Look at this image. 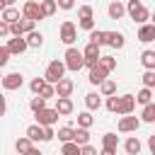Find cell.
Wrapping results in <instances>:
<instances>
[{"instance_id":"40","label":"cell","mask_w":155,"mask_h":155,"mask_svg":"<svg viewBox=\"0 0 155 155\" xmlns=\"http://www.w3.org/2000/svg\"><path fill=\"white\" fill-rule=\"evenodd\" d=\"M36 97H41V99H51V97H56V90H53V85H44V90H41Z\"/></svg>"},{"instance_id":"30","label":"cell","mask_w":155,"mask_h":155,"mask_svg":"<svg viewBox=\"0 0 155 155\" xmlns=\"http://www.w3.org/2000/svg\"><path fill=\"white\" fill-rule=\"evenodd\" d=\"M94 124V116L90 114V111H80L78 114V128H85V131H90V126Z\"/></svg>"},{"instance_id":"11","label":"cell","mask_w":155,"mask_h":155,"mask_svg":"<svg viewBox=\"0 0 155 155\" xmlns=\"http://www.w3.org/2000/svg\"><path fill=\"white\" fill-rule=\"evenodd\" d=\"M19 15H22L24 19H31V22H39V19H44V17H41V12H39V2H34V0L24 2Z\"/></svg>"},{"instance_id":"16","label":"cell","mask_w":155,"mask_h":155,"mask_svg":"<svg viewBox=\"0 0 155 155\" xmlns=\"http://www.w3.org/2000/svg\"><path fill=\"white\" fill-rule=\"evenodd\" d=\"M19 17H22V15H19V10H17V7H12V5H7V7L2 10V17H0V19H2L5 24H10V27H12V24H17V22H19Z\"/></svg>"},{"instance_id":"33","label":"cell","mask_w":155,"mask_h":155,"mask_svg":"<svg viewBox=\"0 0 155 155\" xmlns=\"http://www.w3.org/2000/svg\"><path fill=\"white\" fill-rule=\"evenodd\" d=\"M153 124L155 121V104H145L143 107V111H140V124Z\"/></svg>"},{"instance_id":"49","label":"cell","mask_w":155,"mask_h":155,"mask_svg":"<svg viewBox=\"0 0 155 155\" xmlns=\"http://www.w3.org/2000/svg\"><path fill=\"white\" fill-rule=\"evenodd\" d=\"M148 148H150V153L155 155V133H153V136L148 138Z\"/></svg>"},{"instance_id":"1","label":"cell","mask_w":155,"mask_h":155,"mask_svg":"<svg viewBox=\"0 0 155 155\" xmlns=\"http://www.w3.org/2000/svg\"><path fill=\"white\" fill-rule=\"evenodd\" d=\"M124 7H126V15H128L133 22H138V24H148V19H150V10H148L140 0H128Z\"/></svg>"},{"instance_id":"53","label":"cell","mask_w":155,"mask_h":155,"mask_svg":"<svg viewBox=\"0 0 155 155\" xmlns=\"http://www.w3.org/2000/svg\"><path fill=\"white\" fill-rule=\"evenodd\" d=\"M0 80H2V73H0Z\"/></svg>"},{"instance_id":"12","label":"cell","mask_w":155,"mask_h":155,"mask_svg":"<svg viewBox=\"0 0 155 155\" xmlns=\"http://www.w3.org/2000/svg\"><path fill=\"white\" fill-rule=\"evenodd\" d=\"M73 109H75V104H73L70 97H56V107H53V111H56L58 116H68V114H73Z\"/></svg>"},{"instance_id":"46","label":"cell","mask_w":155,"mask_h":155,"mask_svg":"<svg viewBox=\"0 0 155 155\" xmlns=\"http://www.w3.org/2000/svg\"><path fill=\"white\" fill-rule=\"evenodd\" d=\"M56 7H61V10H73V2H70V0H58Z\"/></svg>"},{"instance_id":"39","label":"cell","mask_w":155,"mask_h":155,"mask_svg":"<svg viewBox=\"0 0 155 155\" xmlns=\"http://www.w3.org/2000/svg\"><path fill=\"white\" fill-rule=\"evenodd\" d=\"M44 85H46V82H44V78H34V80L29 82V90H31L34 94H39V92L44 90Z\"/></svg>"},{"instance_id":"26","label":"cell","mask_w":155,"mask_h":155,"mask_svg":"<svg viewBox=\"0 0 155 155\" xmlns=\"http://www.w3.org/2000/svg\"><path fill=\"white\" fill-rule=\"evenodd\" d=\"M31 148H34V143H31L27 136H22V138H17V140H15V150H17V155H27Z\"/></svg>"},{"instance_id":"18","label":"cell","mask_w":155,"mask_h":155,"mask_svg":"<svg viewBox=\"0 0 155 155\" xmlns=\"http://www.w3.org/2000/svg\"><path fill=\"white\" fill-rule=\"evenodd\" d=\"M107 12H109V19H121V17L126 15V7H124V2H119V0H114V2H109V7H107Z\"/></svg>"},{"instance_id":"37","label":"cell","mask_w":155,"mask_h":155,"mask_svg":"<svg viewBox=\"0 0 155 155\" xmlns=\"http://www.w3.org/2000/svg\"><path fill=\"white\" fill-rule=\"evenodd\" d=\"M29 109H31L34 114H36V111H41V109H46V99H41V97H31Z\"/></svg>"},{"instance_id":"45","label":"cell","mask_w":155,"mask_h":155,"mask_svg":"<svg viewBox=\"0 0 155 155\" xmlns=\"http://www.w3.org/2000/svg\"><path fill=\"white\" fill-rule=\"evenodd\" d=\"M80 155H97V148L94 145H82L80 148Z\"/></svg>"},{"instance_id":"44","label":"cell","mask_w":155,"mask_h":155,"mask_svg":"<svg viewBox=\"0 0 155 155\" xmlns=\"http://www.w3.org/2000/svg\"><path fill=\"white\" fill-rule=\"evenodd\" d=\"M53 138H56L53 126H46V128H44V143H48V140H53Z\"/></svg>"},{"instance_id":"9","label":"cell","mask_w":155,"mask_h":155,"mask_svg":"<svg viewBox=\"0 0 155 155\" xmlns=\"http://www.w3.org/2000/svg\"><path fill=\"white\" fill-rule=\"evenodd\" d=\"M5 48H7L10 56H22L27 51V41H24V36H12V39H7Z\"/></svg>"},{"instance_id":"22","label":"cell","mask_w":155,"mask_h":155,"mask_svg":"<svg viewBox=\"0 0 155 155\" xmlns=\"http://www.w3.org/2000/svg\"><path fill=\"white\" fill-rule=\"evenodd\" d=\"M24 136H27L31 143H39V140H44V128H41V126H36V124H31V126H27Z\"/></svg>"},{"instance_id":"8","label":"cell","mask_w":155,"mask_h":155,"mask_svg":"<svg viewBox=\"0 0 155 155\" xmlns=\"http://www.w3.org/2000/svg\"><path fill=\"white\" fill-rule=\"evenodd\" d=\"M116 128H119V133H136L140 128V119L138 116H121Z\"/></svg>"},{"instance_id":"21","label":"cell","mask_w":155,"mask_h":155,"mask_svg":"<svg viewBox=\"0 0 155 155\" xmlns=\"http://www.w3.org/2000/svg\"><path fill=\"white\" fill-rule=\"evenodd\" d=\"M116 94V80L107 78L102 85H99V97H114Z\"/></svg>"},{"instance_id":"19","label":"cell","mask_w":155,"mask_h":155,"mask_svg":"<svg viewBox=\"0 0 155 155\" xmlns=\"http://www.w3.org/2000/svg\"><path fill=\"white\" fill-rule=\"evenodd\" d=\"M85 107H87V111L92 114V111H97L99 107H102V97L97 94V92H87L85 94Z\"/></svg>"},{"instance_id":"10","label":"cell","mask_w":155,"mask_h":155,"mask_svg":"<svg viewBox=\"0 0 155 155\" xmlns=\"http://www.w3.org/2000/svg\"><path fill=\"white\" fill-rule=\"evenodd\" d=\"M133 109H136L133 94H121V97H119V109H116V114H119V116H131Z\"/></svg>"},{"instance_id":"2","label":"cell","mask_w":155,"mask_h":155,"mask_svg":"<svg viewBox=\"0 0 155 155\" xmlns=\"http://www.w3.org/2000/svg\"><path fill=\"white\" fill-rule=\"evenodd\" d=\"M63 75H65V65H63V61H51V63L46 65L44 82H46V85H56V82L63 80Z\"/></svg>"},{"instance_id":"27","label":"cell","mask_w":155,"mask_h":155,"mask_svg":"<svg viewBox=\"0 0 155 155\" xmlns=\"http://www.w3.org/2000/svg\"><path fill=\"white\" fill-rule=\"evenodd\" d=\"M56 10H58V7H56V0H41V2H39V12H41V17H44V19H46V17H51Z\"/></svg>"},{"instance_id":"42","label":"cell","mask_w":155,"mask_h":155,"mask_svg":"<svg viewBox=\"0 0 155 155\" xmlns=\"http://www.w3.org/2000/svg\"><path fill=\"white\" fill-rule=\"evenodd\" d=\"M78 27H80V29H85V31H92V29H94V19H80V22H78Z\"/></svg>"},{"instance_id":"28","label":"cell","mask_w":155,"mask_h":155,"mask_svg":"<svg viewBox=\"0 0 155 155\" xmlns=\"http://www.w3.org/2000/svg\"><path fill=\"white\" fill-rule=\"evenodd\" d=\"M104 34H107L104 29H92V31H90V36H87V39H90L87 44H94V46H99V48H102V46H107Z\"/></svg>"},{"instance_id":"29","label":"cell","mask_w":155,"mask_h":155,"mask_svg":"<svg viewBox=\"0 0 155 155\" xmlns=\"http://www.w3.org/2000/svg\"><path fill=\"white\" fill-rule=\"evenodd\" d=\"M140 63L145 65V70H155V51L145 48V51L140 53Z\"/></svg>"},{"instance_id":"31","label":"cell","mask_w":155,"mask_h":155,"mask_svg":"<svg viewBox=\"0 0 155 155\" xmlns=\"http://www.w3.org/2000/svg\"><path fill=\"white\" fill-rule=\"evenodd\" d=\"M102 148L116 150V148H119V136H116V133H104V136H102Z\"/></svg>"},{"instance_id":"34","label":"cell","mask_w":155,"mask_h":155,"mask_svg":"<svg viewBox=\"0 0 155 155\" xmlns=\"http://www.w3.org/2000/svg\"><path fill=\"white\" fill-rule=\"evenodd\" d=\"M56 136H58L61 143H73V126H61Z\"/></svg>"},{"instance_id":"25","label":"cell","mask_w":155,"mask_h":155,"mask_svg":"<svg viewBox=\"0 0 155 155\" xmlns=\"http://www.w3.org/2000/svg\"><path fill=\"white\" fill-rule=\"evenodd\" d=\"M87 80H90L92 85H102V82L107 80V73H104L99 65H94V68H90V75H87Z\"/></svg>"},{"instance_id":"13","label":"cell","mask_w":155,"mask_h":155,"mask_svg":"<svg viewBox=\"0 0 155 155\" xmlns=\"http://www.w3.org/2000/svg\"><path fill=\"white\" fill-rule=\"evenodd\" d=\"M53 90H56V97H70L73 90H75V82H73L70 78H63L61 82L53 85Z\"/></svg>"},{"instance_id":"6","label":"cell","mask_w":155,"mask_h":155,"mask_svg":"<svg viewBox=\"0 0 155 155\" xmlns=\"http://www.w3.org/2000/svg\"><path fill=\"white\" fill-rule=\"evenodd\" d=\"M0 85H2V90L15 92V90H19V87L24 85V75H22V73H7V75H2Z\"/></svg>"},{"instance_id":"4","label":"cell","mask_w":155,"mask_h":155,"mask_svg":"<svg viewBox=\"0 0 155 155\" xmlns=\"http://www.w3.org/2000/svg\"><path fill=\"white\" fill-rule=\"evenodd\" d=\"M58 39H61V41L70 48V46L78 41V27H75L70 19H65V22L61 24V29H58Z\"/></svg>"},{"instance_id":"17","label":"cell","mask_w":155,"mask_h":155,"mask_svg":"<svg viewBox=\"0 0 155 155\" xmlns=\"http://www.w3.org/2000/svg\"><path fill=\"white\" fill-rule=\"evenodd\" d=\"M24 41H27V48H41V44H44V34L34 29V31L24 34Z\"/></svg>"},{"instance_id":"24","label":"cell","mask_w":155,"mask_h":155,"mask_svg":"<svg viewBox=\"0 0 155 155\" xmlns=\"http://www.w3.org/2000/svg\"><path fill=\"white\" fill-rule=\"evenodd\" d=\"M97 65H99V68H102V70L109 75L111 70H116V58H114V56H99Z\"/></svg>"},{"instance_id":"5","label":"cell","mask_w":155,"mask_h":155,"mask_svg":"<svg viewBox=\"0 0 155 155\" xmlns=\"http://www.w3.org/2000/svg\"><path fill=\"white\" fill-rule=\"evenodd\" d=\"M80 53H82V65H87V68H94L97 61H99V56H102L99 46H94V44H87Z\"/></svg>"},{"instance_id":"20","label":"cell","mask_w":155,"mask_h":155,"mask_svg":"<svg viewBox=\"0 0 155 155\" xmlns=\"http://www.w3.org/2000/svg\"><path fill=\"white\" fill-rule=\"evenodd\" d=\"M73 143H75L78 148L90 145V131H85V128H73Z\"/></svg>"},{"instance_id":"48","label":"cell","mask_w":155,"mask_h":155,"mask_svg":"<svg viewBox=\"0 0 155 155\" xmlns=\"http://www.w3.org/2000/svg\"><path fill=\"white\" fill-rule=\"evenodd\" d=\"M5 111H7V99H5V94L0 92V116H5Z\"/></svg>"},{"instance_id":"32","label":"cell","mask_w":155,"mask_h":155,"mask_svg":"<svg viewBox=\"0 0 155 155\" xmlns=\"http://www.w3.org/2000/svg\"><path fill=\"white\" fill-rule=\"evenodd\" d=\"M133 99H136V104H143V107L145 104H153V90H145L143 87L138 94H133Z\"/></svg>"},{"instance_id":"7","label":"cell","mask_w":155,"mask_h":155,"mask_svg":"<svg viewBox=\"0 0 155 155\" xmlns=\"http://www.w3.org/2000/svg\"><path fill=\"white\" fill-rule=\"evenodd\" d=\"M36 116V126H41V128H46V126H53L56 121H58V114L53 111V109H41V111H36L34 114Z\"/></svg>"},{"instance_id":"3","label":"cell","mask_w":155,"mask_h":155,"mask_svg":"<svg viewBox=\"0 0 155 155\" xmlns=\"http://www.w3.org/2000/svg\"><path fill=\"white\" fill-rule=\"evenodd\" d=\"M63 58H65V61H63L65 70H73V73H78L80 68H85V65H82V53H80V48H75V46L65 48V56H63Z\"/></svg>"},{"instance_id":"51","label":"cell","mask_w":155,"mask_h":155,"mask_svg":"<svg viewBox=\"0 0 155 155\" xmlns=\"http://www.w3.org/2000/svg\"><path fill=\"white\" fill-rule=\"evenodd\" d=\"M7 5H12V0H0V12H2Z\"/></svg>"},{"instance_id":"47","label":"cell","mask_w":155,"mask_h":155,"mask_svg":"<svg viewBox=\"0 0 155 155\" xmlns=\"http://www.w3.org/2000/svg\"><path fill=\"white\" fill-rule=\"evenodd\" d=\"M2 36H10V24H5L2 19H0V39Z\"/></svg>"},{"instance_id":"35","label":"cell","mask_w":155,"mask_h":155,"mask_svg":"<svg viewBox=\"0 0 155 155\" xmlns=\"http://www.w3.org/2000/svg\"><path fill=\"white\" fill-rule=\"evenodd\" d=\"M78 17L80 19H94V7L92 5H80L78 7Z\"/></svg>"},{"instance_id":"43","label":"cell","mask_w":155,"mask_h":155,"mask_svg":"<svg viewBox=\"0 0 155 155\" xmlns=\"http://www.w3.org/2000/svg\"><path fill=\"white\" fill-rule=\"evenodd\" d=\"M7 63H10V53H7L5 46H0V68H5Z\"/></svg>"},{"instance_id":"15","label":"cell","mask_w":155,"mask_h":155,"mask_svg":"<svg viewBox=\"0 0 155 155\" xmlns=\"http://www.w3.org/2000/svg\"><path fill=\"white\" fill-rule=\"evenodd\" d=\"M138 41H140V44L155 41V24H140V29H138Z\"/></svg>"},{"instance_id":"23","label":"cell","mask_w":155,"mask_h":155,"mask_svg":"<svg viewBox=\"0 0 155 155\" xmlns=\"http://www.w3.org/2000/svg\"><path fill=\"white\" fill-rule=\"evenodd\" d=\"M124 150H126L128 155H140V150H143V143H140L136 136H131V138L124 143Z\"/></svg>"},{"instance_id":"50","label":"cell","mask_w":155,"mask_h":155,"mask_svg":"<svg viewBox=\"0 0 155 155\" xmlns=\"http://www.w3.org/2000/svg\"><path fill=\"white\" fill-rule=\"evenodd\" d=\"M97 155H116V150H107V148H102Z\"/></svg>"},{"instance_id":"52","label":"cell","mask_w":155,"mask_h":155,"mask_svg":"<svg viewBox=\"0 0 155 155\" xmlns=\"http://www.w3.org/2000/svg\"><path fill=\"white\" fill-rule=\"evenodd\" d=\"M27 155H41V150H39V148H31V150H29Z\"/></svg>"},{"instance_id":"36","label":"cell","mask_w":155,"mask_h":155,"mask_svg":"<svg viewBox=\"0 0 155 155\" xmlns=\"http://www.w3.org/2000/svg\"><path fill=\"white\" fill-rule=\"evenodd\" d=\"M140 80H143V87H145V90H153V87H155V70H145Z\"/></svg>"},{"instance_id":"38","label":"cell","mask_w":155,"mask_h":155,"mask_svg":"<svg viewBox=\"0 0 155 155\" xmlns=\"http://www.w3.org/2000/svg\"><path fill=\"white\" fill-rule=\"evenodd\" d=\"M61 155H80V148H78L75 143H63Z\"/></svg>"},{"instance_id":"14","label":"cell","mask_w":155,"mask_h":155,"mask_svg":"<svg viewBox=\"0 0 155 155\" xmlns=\"http://www.w3.org/2000/svg\"><path fill=\"white\" fill-rule=\"evenodd\" d=\"M104 41H107V46H111V48H116V51L126 46V39H124L121 31H107V34H104Z\"/></svg>"},{"instance_id":"54","label":"cell","mask_w":155,"mask_h":155,"mask_svg":"<svg viewBox=\"0 0 155 155\" xmlns=\"http://www.w3.org/2000/svg\"><path fill=\"white\" fill-rule=\"evenodd\" d=\"M15 155H17V153H15Z\"/></svg>"},{"instance_id":"41","label":"cell","mask_w":155,"mask_h":155,"mask_svg":"<svg viewBox=\"0 0 155 155\" xmlns=\"http://www.w3.org/2000/svg\"><path fill=\"white\" fill-rule=\"evenodd\" d=\"M107 109L111 111V114H116V109H119V97L114 94V97H107Z\"/></svg>"}]
</instances>
